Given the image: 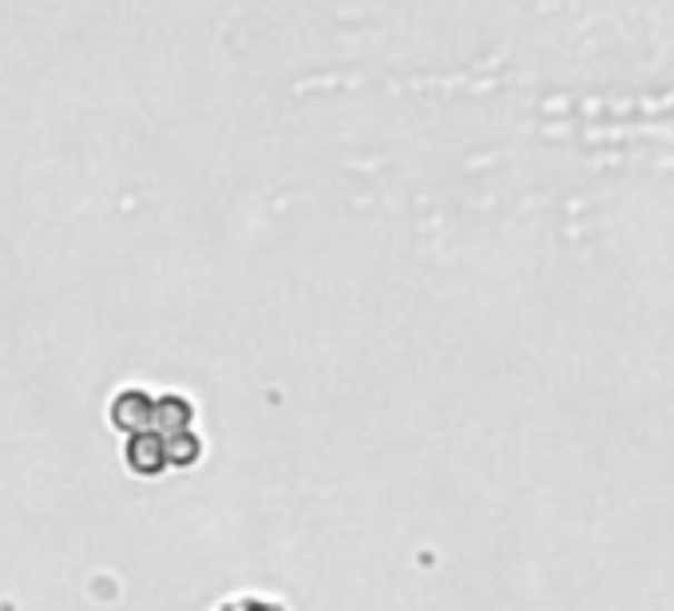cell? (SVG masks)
Masks as SVG:
<instances>
[{"label": "cell", "instance_id": "1", "mask_svg": "<svg viewBox=\"0 0 674 611\" xmlns=\"http://www.w3.org/2000/svg\"><path fill=\"white\" fill-rule=\"evenodd\" d=\"M147 421H156V405L139 390H123L111 397V425L123 433H143Z\"/></svg>", "mask_w": 674, "mask_h": 611}, {"label": "cell", "instance_id": "2", "mask_svg": "<svg viewBox=\"0 0 674 611\" xmlns=\"http://www.w3.org/2000/svg\"><path fill=\"white\" fill-rule=\"evenodd\" d=\"M128 465L136 469L139 476H156L159 469L167 465V445H163V437H159V433H131Z\"/></svg>", "mask_w": 674, "mask_h": 611}, {"label": "cell", "instance_id": "3", "mask_svg": "<svg viewBox=\"0 0 674 611\" xmlns=\"http://www.w3.org/2000/svg\"><path fill=\"white\" fill-rule=\"evenodd\" d=\"M187 421H191V410H187L182 397H163V402L156 405V425L163 433H171V437L187 430Z\"/></svg>", "mask_w": 674, "mask_h": 611}]
</instances>
